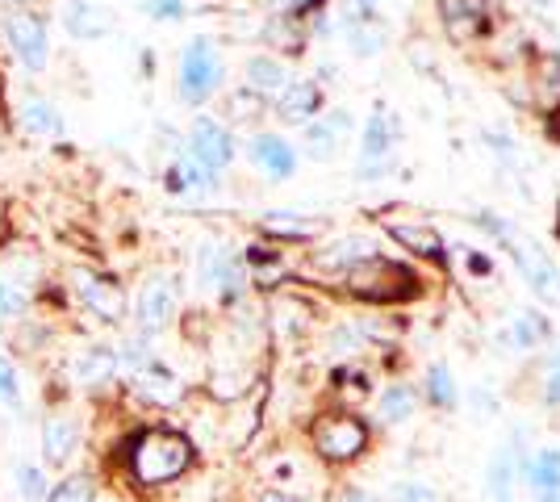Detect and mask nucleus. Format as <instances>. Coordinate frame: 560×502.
I'll return each instance as SVG.
<instances>
[{"instance_id": "nucleus-1", "label": "nucleus", "mask_w": 560, "mask_h": 502, "mask_svg": "<svg viewBox=\"0 0 560 502\" xmlns=\"http://www.w3.org/2000/svg\"><path fill=\"white\" fill-rule=\"evenodd\" d=\"M197 465V444L180 428H139L121 444L126 481L139 490H164Z\"/></svg>"}, {"instance_id": "nucleus-2", "label": "nucleus", "mask_w": 560, "mask_h": 502, "mask_svg": "<svg viewBox=\"0 0 560 502\" xmlns=\"http://www.w3.org/2000/svg\"><path fill=\"white\" fill-rule=\"evenodd\" d=\"M373 448V428L360 410L351 407H330L323 415H314L310 423V456L327 469H348L360 465Z\"/></svg>"}, {"instance_id": "nucleus-3", "label": "nucleus", "mask_w": 560, "mask_h": 502, "mask_svg": "<svg viewBox=\"0 0 560 502\" xmlns=\"http://www.w3.org/2000/svg\"><path fill=\"white\" fill-rule=\"evenodd\" d=\"M348 297L355 302H364V306H406V302H415L422 297V277L410 268V264L401 260H389L385 252L373 256V260H364L360 268H351L348 277L339 281Z\"/></svg>"}, {"instance_id": "nucleus-4", "label": "nucleus", "mask_w": 560, "mask_h": 502, "mask_svg": "<svg viewBox=\"0 0 560 502\" xmlns=\"http://www.w3.org/2000/svg\"><path fill=\"white\" fill-rule=\"evenodd\" d=\"M226 89V59L213 43L210 34H197L188 38L180 50V63H176V96L188 109H206L213 96Z\"/></svg>"}, {"instance_id": "nucleus-5", "label": "nucleus", "mask_w": 560, "mask_h": 502, "mask_svg": "<svg viewBox=\"0 0 560 502\" xmlns=\"http://www.w3.org/2000/svg\"><path fill=\"white\" fill-rule=\"evenodd\" d=\"M192 281L197 289L213 297L218 306H238L247 293H252V281H247V272H243V260H238V252H234L231 243L222 240H201L192 247Z\"/></svg>"}, {"instance_id": "nucleus-6", "label": "nucleus", "mask_w": 560, "mask_h": 502, "mask_svg": "<svg viewBox=\"0 0 560 502\" xmlns=\"http://www.w3.org/2000/svg\"><path fill=\"white\" fill-rule=\"evenodd\" d=\"M130 314H135V331L151 335V339L167 335L180 318V277L172 268L147 272L139 293L130 297Z\"/></svg>"}, {"instance_id": "nucleus-7", "label": "nucleus", "mask_w": 560, "mask_h": 502, "mask_svg": "<svg viewBox=\"0 0 560 502\" xmlns=\"http://www.w3.org/2000/svg\"><path fill=\"white\" fill-rule=\"evenodd\" d=\"M71 297L80 302V311L89 314V318L105 323V327H121L130 318V293L109 272L71 268Z\"/></svg>"}, {"instance_id": "nucleus-8", "label": "nucleus", "mask_w": 560, "mask_h": 502, "mask_svg": "<svg viewBox=\"0 0 560 502\" xmlns=\"http://www.w3.org/2000/svg\"><path fill=\"white\" fill-rule=\"evenodd\" d=\"M0 34H4L9 55L30 75H43L50 68V25L38 9H9L0 17Z\"/></svg>"}, {"instance_id": "nucleus-9", "label": "nucleus", "mask_w": 560, "mask_h": 502, "mask_svg": "<svg viewBox=\"0 0 560 502\" xmlns=\"http://www.w3.org/2000/svg\"><path fill=\"white\" fill-rule=\"evenodd\" d=\"M185 155L197 160V164L222 176L231 172L234 160H238V139H234V126L226 118H213V114H197L188 121V135H185Z\"/></svg>"}, {"instance_id": "nucleus-10", "label": "nucleus", "mask_w": 560, "mask_h": 502, "mask_svg": "<svg viewBox=\"0 0 560 502\" xmlns=\"http://www.w3.org/2000/svg\"><path fill=\"white\" fill-rule=\"evenodd\" d=\"M502 247H506V256L514 260L518 277L532 285V293H536L539 302H544L548 311L560 306V268L552 264V256H548L536 240H527L518 226H511V235L502 240Z\"/></svg>"}, {"instance_id": "nucleus-11", "label": "nucleus", "mask_w": 560, "mask_h": 502, "mask_svg": "<svg viewBox=\"0 0 560 502\" xmlns=\"http://www.w3.org/2000/svg\"><path fill=\"white\" fill-rule=\"evenodd\" d=\"M373 256H381V240L351 231V235H335V240H327V243H314L305 264H310V272L323 277V281H343L351 268H360V264L373 260Z\"/></svg>"}, {"instance_id": "nucleus-12", "label": "nucleus", "mask_w": 560, "mask_h": 502, "mask_svg": "<svg viewBox=\"0 0 560 502\" xmlns=\"http://www.w3.org/2000/svg\"><path fill=\"white\" fill-rule=\"evenodd\" d=\"M397 143H401V121H397V114L376 105L373 118L364 121V130H360V160H355L360 180H381L394 167Z\"/></svg>"}, {"instance_id": "nucleus-13", "label": "nucleus", "mask_w": 560, "mask_h": 502, "mask_svg": "<svg viewBox=\"0 0 560 502\" xmlns=\"http://www.w3.org/2000/svg\"><path fill=\"white\" fill-rule=\"evenodd\" d=\"M38 453H43V465L59 469V474H68L71 465L80 460V453H84V423H80L75 410L59 407L43 419V444H38Z\"/></svg>"}, {"instance_id": "nucleus-14", "label": "nucleus", "mask_w": 560, "mask_h": 502, "mask_svg": "<svg viewBox=\"0 0 560 502\" xmlns=\"http://www.w3.org/2000/svg\"><path fill=\"white\" fill-rule=\"evenodd\" d=\"M247 164L256 167L268 185H284V180L298 176L302 151L289 143L280 130H256V135L247 139Z\"/></svg>"}, {"instance_id": "nucleus-15", "label": "nucleus", "mask_w": 560, "mask_h": 502, "mask_svg": "<svg viewBox=\"0 0 560 502\" xmlns=\"http://www.w3.org/2000/svg\"><path fill=\"white\" fill-rule=\"evenodd\" d=\"M256 231L277 247H314L327 235V222L314 214H298V210H268L259 214Z\"/></svg>"}, {"instance_id": "nucleus-16", "label": "nucleus", "mask_w": 560, "mask_h": 502, "mask_svg": "<svg viewBox=\"0 0 560 502\" xmlns=\"http://www.w3.org/2000/svg\"><path fill=\"white\" fill-rule=\"evenodd\" d=\"M435 9L452 43H477L490 34L493 0H435Z\"/></svg>"}, {"instance_id": "nucleus-17", "label": "nucleus", "mask_w": 560, "mask_h": 502, "mask_svg": "<svg viewBox=\"0 0 560 502\" xmlns=\"http://www.w3.org/2000/svg\"><path fill=\"white\" fill-rule=\"evenodd\" d=\"M323 105H327V101H323V84H318L314 75H293V80L284 84V93H280L268 109H272L284 126H298V130H302L305 121H314L323 114Z\"/></svg>"}, {"instance_id": "nucleus-18", "label": "nucleus", "mask_w": 560, "mask_h": 502, "mask_svg": "<svg viewBox=\"0 0 560 502\" xmlns=\"http://www.w3.org/2000/svg\"><path fill=\"white\" fill-rule=\"evenodd\" d=\"M59 25L71 43H101L114 34V13L96 0H59Z\"/></svg>"}, {"instance_id": "nucleus-19", "label": "nucleus", "mask_w": 560, "mask_h": 502, "mask_svg": "<svg viewBox=\"0 0 560 502\" xmlns=\"http://www.w3.org/2000/svg\"><path fill=\"white\" fill-rule=\"evenodd\" d=\"M130 389L139 394L142 402H151V407H176L180 398H185V385H180V377L167 369V360L155 352V357L147 360L142 369H135L130 373Z\"/></svg>"}, {"instance_id": "nucleus-20", "label": "nucleus", "mask_w": 560, "mask_h": 502, "mask_svg": "<svg viewBox=\"0 0 560 502\" xmlns=\"http://www.w3.org/2000/svg\"><path fill=\"white\" fill-rule=\"evenodd\" d=\"M351 130V114L348 109H323L314 121H305L302 126V147L310 160H318V164H327L339 155V147L348 139Z\"/></svg>"}, {"instance_id": "nucleus-21", "label": "nucleus", "mask_w": 560, "mask_h": 502, "mask_svg": "<svg viewBox=\"0 0 560 502\" xmlns=\"http://www.w3.org/2000/svg\"><path fill=\"white\" fill-rule=\"evenodd\" d=\"M71 382L80 385V389H105V385L117 382V373H121V360H117V348L114 343H89V348H80L68 364Z\"/></svg>"}, {"instance_id": "nucleus-22", "label": "nucleus", "mask_w": 560, "mask_h": 502, "mask_svg": "<svg viewBox=\"0 0 560 502\" xmlns=\"http://www.w3.org/2000/svg\"><path fill=\"white\" fill-rule=\"evenodd\" d=\"M289 80H293V68H289L280 55H272V50H256V55L243 59V84H238V89H247V93H256L259 101L272 105V101L284 93Z\"/></svg>"}, {"instance_id": "nucleus-23", "label": "nucleus", "mask_w": 560, "mask_h": 502, "mask_svg": "<svg viewBox=\"0 0 560 502\" xmlns=\"http://www.w3.org/2000/svg\"><path fill=\"white\" fill-rule=\"evenodd\" d=\"M222 189V176H213L197 160H188L185 147L172 151V160L164 167V192L167 197H213Z\"/></svg>"}, {"instance_id": "nucleus-24", "label": "nucleus", "mask_w": 560, "mask_h": 502, "mask_svg": "<svg viewBox=\"0 0 560 502\" xmlns=\"http://www.w3.org/2000/svg\"><path fill=\"white\" fill-rule=\"evenodd\" d=\"M385 235L394 243H401V252H410L415 260H431V264H447V247L444 235L422 222V218H410V222H397V218H385Z\"/></svg>"}, {"instance_id": "nucleus-25", "label": "nucleus", "mask_w": 560, "mask_h": 502, "mask_svg": "<svg viewBox=\"0 0 560 502\" xmlns=\"http://www.w3.org/2000/svg\"><path fill=\"white\" fill-rule=\"evenodd\" d=\"M314 323H318V314H314V306L305 302L302 293H277V297L268 302V327H272L277 339H284V343L305 339V335L314 331Z\"/></svg>"}, {"instance_id": "nucleus-26", "label": "nucleus", "mask_w": 560, "mask_h": 502, "mask_svg": "<svg viewBox=\"0 0 560 502\" xmlns=\"http://www.w3.org/2000/svg\"><path fill=\"white\" fill-rule=\"evenodd\" d=\"M34 293H38L34 272H22L13 260L0 264V323H4V327H18L25 314H30Z\"/></svg>"}, {"instance_id": "nucleus-27", "label": "nucleus", "mask_w": 560, "mask_h": 502, "mask_svg": "<svg viewBox=\"0 0 560 502\" xmlns=\"http://www.w3.org/2000/svg\"><path fill=\"white\" fill-rule=\"evenodd\" d=\"M18 121H22V130L30 139H63L68 135V118H63V109L50 101V96H38V93H25L22 105H18Z\"/></svg>"}, {"instance_id": "nucleus-28", "label": "nucleus", "mask_w": 560, "mask_h": 502, "mask_svg": "<svg viewBox=\"0 0 560 502\" xmlns=\"http://www.w3.org/2000/svg\"><path fill=\"white\" fill-rule=\"evenodd\" d=\"M518 474L536 502H560V448H539L536 456L523 460Z\"/></svg>"}, {"instance_id": "nucleus-29", "label": "nucleus", "mask_w": 560, "mask_h": 502, "mask_svg": "<svg viewBox=\"0 0 560 502\" xmlns=\"http://www.w3.org/2000/svg\"><path fill=\"white\" fill-rule=\"evenodd\" d=\"M419 389L406 382H394L385 385L381 394H376V415H381V423L385 428H401V423H410L415 419V410H419Z\"/></svg>"}, {"instance_id": "nucleus-30", "label": "nucleus", "mask_w": 560, "mask_h": 502, "mask_svg": "<svg viewBox=\"0 0 560 502\" xmlns=\"http://www.w3.org/2000/svg\"><path fill=\"white\" fill-rule=\"evenodd\" d=\"M419 394L435 410H456V407H460V398H465V394H460V382H456V373H452L447 364H440V360H435V364L422 373Z\"/></svg>"}, {"instance_id": "nucleus-31", "label": "nucleus", "mask_w": 560, "mask_h": 502, "mask_svg": "<svg viewBox=\"0 0 560 502\" xmlns=\"http://www.w3.org/2000/svg\"><path fill=\"white\" fill-rule=\"evenodd\" d=\"M552 339V323H548V314L539 311H518L511 318V343L518 352H536Z\"/></svg>"}, {"instance_id": "nucleus-32", "label": "nucleus", "mask_w": 560, "mask_h": 502, "mask_svg": "<svg viewBox=\"0 0 560 502\" xmlns=\"http://www.w3.org/2000/svg\"><path fill=\"white\" fill-rule=\"evenodd\" d=\"M532 89L539 93L544 109H560V55L557 50H539L536 55V80Z\"/></svg>"}, {"instance_id": "nucleus-33", "label": "nucleus", "mask_w": 560, "mask_h": 502, "mask_svg": "<svg viewBox=\"0 0 560 502\" xmlns=\"http://www.w3.org/2000/svg\"><path fill=\"white\" fill-rule=\"evenodd\" d=\"M327 352L339 360H355L360 352H369V339H364V331H360V323L339 318V323L327 331Z\"/></svg>"}, {"instance_id": "nucleus-34", "label": "nucleus", "mask_w": 560, "mask_h": 502, "mask_svg": "<svg viewBox=\"0 0 560 502\" xmlns=\"http://www.w3.org/2000/svg\"><path fill=\"white\" fill-rule=\"evenodd\" d=\"M13 481H18L22 502H43L50 494V478L43 460H18V465H13Z\"/></svg>"}, {"instance_id": "nucleus-35", "label": "nucleus", "mask_w": 560, "mask_h": 502, "mask_svg": "<svg viewBox=\"0 0 560 502\" xmlns=\"http://www.w3.org/2000/svg\"><path fill=\"white\" fill-rule=\"evenodd\" d=\"M43 502H96V478L68 469L59 481H50V494Z\"/></svg>"}, {"instance_id": "nucleus-36", "label": "nucleus", "mask_w": 560, "mask_h": 502, "mask_svg": "<svg viewBox=\"0 0 560 502\" xmlns=\"http://www.w3.org/2000/svg\"><path fill=\"white\" fill-rule=\"evenodd\" d=\"M0 407L4 410H25V385L18 373V360L0 352Z\"/></svg>"}, {"instance_id": "nucleus-37", "label": "nucleus", "mask_w": 560, "mask_h": 502, "mask_svg": "<svg viewBox=\"0 0 560 502\" xmlns=\"http://www.w3.org/2000/svg\"><path fill=\"white\" fill-rule=\"evenodd\" d=\"M389 502H444V494L427 478H401L389 486Z\"/></svg>"}, {"instance_id": "nucleus-38", "label": "nucleus", "mask_w": 560, "mask_h": 502, "mask_svg": "<svg viewBox=\"0 0 560 502\" xmlns=\"http://www.w3.org/2000/svg\"><path fill=\"white\" fill-rule=\"evenodd\" d=\"M539 402L548 410H560V348L539 369Z\"/></svg>"}, {"instance_id": "nucleus-39", "label": "nucleus", "mask_w": 560, "mask_h": 502, "mask_svg": "<svg viewBox=\"0 0 560 502\" xmlns=\"http://www.w3.org/2000/svg\"><path fill=\"white\" fill-rule=\"evenodd\" d=\"M264 114H268V101H259L256 93H247V89L231 93V121H256Z\"/></svg>"}, {"instance_id": "nucleus-40", "label": "nucleus", "mask_w": 560, "mask_h": 502, "mask_svg": "<svg viewBox=\"0 0 560 502\" xmlns=\"http://www.w3.org/2000/svg\"><path fill=\"white\" fill-rule=\"evenodd\" d=\"M151 22H185L188 17V4L185 0H147V9H142Z\"/></svg>"}, {"instance_id": "nucleus-41", "label": "nucleus", "mask_w": 560, "mask_h": 502, "mask_svg": "<svg viewBox=\"0 0 560 502\" xmlns=\"http://www.w3.org/2000/svg\"><path fill=\"white\" fill-rule=\"evenodd\" d=\"M465 260H468V272H472V277H490L493 272V260L486 256V252H477V247H465Z\"/></svg>"}, {"instance_id": "nucleus-42", "label": "nucleus", "mask_w": 560, "mask_h": 502, "mask_svg": "<svg viewBox=\"0 0 560 502\" xmlns=\"http://www.w3.org/2000/svg\"><path fill=\"white\" fill-rule=\"evenodd\" d=\"M330 502H376V494H369V490H364V486H339V490H335V499Z\"/></svg>"}, {"instance_id": "nucleus-43", "label": "nucleus", "mask_w": 560, "mask_h": 502, "mask_svg": "<svg viewBox=\"0 0 560 502\" xmlns=\"http://www.w3.org/2000/svg\"><path fill=\"white\" fill-rule=\"evenodd\" d=\"M256 502H314V499H310V494H293V490H272V486H268V490H259Z\"/></svg>"}, {"instance_id": "nucleus-44", "label": "nucleus", "mask_w": 560, "mask_h": 502, "mask_svg": "<svg viewBox=\"0 0 560 502\" xmlns=\"http://www.w3.org/2000/svg\"><path fill=\"white\" fill-rule=\"evenodd\" d=\"M552 235H557V243H560V201H557V222H552Z\"/></svg>"}, {"instance_id": "nucleus-45", "label": "nucleus", "mask_w": 560, "mask_h": 502, "mask_svg": "<svg viewBox=\"0 0 560 502\" xmlns=\"http://www.w3.org/2000/svg\"><path fill=\"white\" fill-rule=\"evenodd\" d=\"M506 502H514V499H506Z\"/></svg>"}]
</instances>
